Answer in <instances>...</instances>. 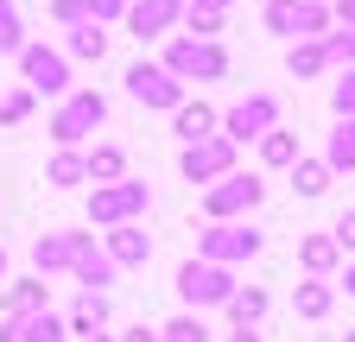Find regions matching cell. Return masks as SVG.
I'll return each instance as SVG.
<instances>
[{"label":"cell","mask_w":355,"mask_h":342,"mask_svg":"<svg viewBox=\"0 0 355 342\" xmlns=\"http://www.w3.org/2000/svg\"><path fill=\"white\" fill-rule=\"evenodd\" d=\"M146 203V184H114V190H96V203H89V216H102V222H121V216H133V209Z\"/></svg>","instance_id":"ba28073f"},{"label":"cell","mask_w":355,"mask_h":342,"mask_svg":"<svg viewBox=\"0 0 355 342\" xmlns=\"http://www.w3.org/2000/svg\"><path fill=\"white\" fill-rule=\"evenodd\" d=\"M349 64H355V32H349Z\"/></svg>","instance_id":"836d02e7"},{"label":"cell","mask_w":355,"mask_h":342,"mask_svg":"<svg viewBox=\"0 0 355 342\" xmlns=\"http://www.w3.org/2000/svg\"><path fill=\"white\" fill-rule=\"evenodd\" d=\"M114 260H121V267H140V260H153V241H146L140 228H121V235H114Z\"/></svg>","instance_id":"9a60e30c"},{"label":"cell","mask_w":355,"mask_h":342,"mask_svg":"<svg viewBox=\"0 0 355 342\" xmlns=\"http://www.w3.org/2000/svg\"><path fill=\"white\" fill-rule=\"evenodd\" d=\"M292 32H311V38L324 32V7H318V0H298V26Z\"/></svg>","instance_id":"4316f807"},{"label":"cell","mask_w":355,"mask_h":342,"mask_svg":"<svg viewBox=\"0 0 355 342\" xmlns=\"http://www.w3.org/2000/svg\"><path fill=\"white\" fill-rule=\"evenodd\" d=\"M336 253H343V247H336L330 235H311V241H304V267H311V273H330Z\"/></svg>","instance_id":"d6986e66"},{"label":"cell","mask_w":355,"mask_h":342,"mask_svg":"<svg viewBox=\"0 0 355 342\" xmlns=\"http://www.w3.org/2000/svg\"><path fill=\"white\" fill-rule=\"evenodd\" d=\"M298 26V0H273L266 7V32H292Z\"/></svg>","instance_id":"603a6c76"},{"label":"cell","mask_w":355,"mask_h":342,"mask_svg":"<svg viewBox=\"0 0 355 342\" xmlns=\"http://www.w3.org/2000/svg\"><path fill=\"white\" fill-rule=\"evenodd\" d=\"M203 253H209V260H235V253H260V235H254V228H209V235H203Z\"/></svg>","instance_id":"30bf717a"},{"label":"cell","mask_w":355,"mask_h":342,"mask_svg":"<svg viewBox=\"0 0 355 342\" xmlns=\"http://www.w3.org/2000/svg\"><path fill=\"white\" fill-rule=\"evenodd\" d=\"M38 298H44V291H38V285H32V279H26V285H19V291H13V311H32V305H38Z\"/></svg>","instance_id":"f546056e"},{"label":"cell","mask_w":355,"mask_h":342,"mask_svg":"<svg viewBox=\"0 0 355 342\" xmlns=\"http://www.w3.org/2000/svg\"><path fill=\"white\" fill-rule=\"evenodd\" d=\"M70 51H76V57H96V64H102V51H108V38H102L96 26H76V38H70Z\"/></svg>","instance_id":"44dd1931"},{"label":"cell","mask_w":355,"mask_h":342,"mask_svg":"<svg viewBox=\"0 0 355 342\" xmlns=\"http://www.w3.org/2000/svg\"><path fill=\"white\" fill-rule=\"evenodd\" d=\"M349 342H355V336H349Z\"/></svg>","instance_id":"74e56055"},{"label":"cell","mask_w":355,"mask_h":342,"mask_svg":"<svg viewBox=\"0 0 355 342\" xmlns=\"http://www.w3.org/2000/svg\"><path fill=\"white\" fill-rule=\"evenodd\" d=\"M26 108H32V96H26V89H13L7 102H0V120H7V127H13V120H26Z\"/></svg>","instance_id":"83f0119b"},{"label":"cell","mask_w":355,"mask_h":342,"mask_svg":"<svg viewBox=\"0 0 355 342\" xmlns=\"http://www.w3.org/2000/svg\"><path fill=\"white\" fill-rule=\"evenodd\" d=\"M292 184H298V197H324V190H330V165L298 159V165H292Z\"/></svg>","instance_id":"4fadbf2b"},{"label":"cell","mask_w":355,"mask_h":342,"mask_svg":"<svg viewBox=\"0 0 355 342\" xmlns=\"http://www.w3.org/2000/svg\"><path fill=\"white\" fill-rule=\"evenodd\" d=\"M298 317H330V285H298Z\"/></svg>","instance_id":"ffe728a7"},{"label":"cell","mask_w":355,"mask_h":342,"mask_svg":"<svg viewBox=\"0 0 355 342\" xmlns=\"http://www.w3.org/2000/svg\"><path fill=\"white\" fill-rule=\"evenodd\" d=\"M260 203V178H222V190L203 197L209 216H229V209H254Z\"/></svg>","instance_id":"9c48e42d"},{"label":"cell","mask_w":355,"mask_h":342,"mask_svg":"<svg viewBox=\"0 0 355 342\" xmlns=\"http://www.w3.org/2000/svg\"><path fill=\"white\" fill-rule=\"evenodd\" d=\"M273 120H279V102H273V96H248L241 108H229V120H222L229 134H222V140H229V146H241V140H266V134H273Z\"/></svg>","instance_id":"7a4b0ae2"},{"label":"cell","mask_w":355,"mask_h":342,"mask_svg":"<svg viewBox=\"0 0 355 342\" xmlns=\"http://www.w3.org/2000/svg\"><path fill=\"white\" fill-rule=\"evenodd\" d=\"M102 114H108V108H102V96H89V89H83V96H70V102H64V114H58L51 134L70 146V140H83V127H102Z\"/></svg>","instance_id":"5b68a950"},{"label":"cell","mask_w":355,"mask_h":342,"mask_svg":"<svg viewBox=\"0 0 355 342\" xmlns=\"http://www.w3.org/2000/svg\"><path fill=\"white\" fill-rule=\"evenodd\" d=\"M0 51H19V19H13V0H0Z\"/></svg>","instance_id":"484cf974"},{"label":"cell","mask_w":355,"mask_h":342,"mask_svg":"<svg viewBox=\"0 0 355 342\" xmlns=\"http://www.w3.org/2000/svg\"><path fill=\"white\" fill-rule=\"evenodd\" d=\"M178 298H184V305H229L235 279L222 267H209V260H191V267H178Z\"/></svg>","instance_id":"6da1fadb"},{"label":"cell","mask_w":355,"mask_h":342,"mask_svg":"<svg viewBox=\"0 0 355 342\" xmlns=\"http://www.w3.org/2000/svg\"><path fill=\"white\" fill-rule=\"evenodd\" d=\"M127 96L146 102V108H178V102H184V96H178V76L159 70V64H133L127 70Z\"/></svg>","instance_id":"3957f363"},{"label":"cell","mask_w":355,"mask_h":342,"mask_svg":"<svg viewBox=\"0 0 355 342\" xmlns=\"http://www.w3.org/2000/svg\"><path fill=\"white\" fill-rule=\"evenodd\" d=\"M83 342H102V336H83Z\"/></svg>","instance_id":"8d00e7d4"},{"label":"cell","mask_w":355,"mask_h":342,"mask_svg":"<svg viewBox=\"0 0 355 342\" xmlns=\"http://www.w3.org/2000/svg\"><path fill=\"white\" fill-rule=\"evenodd\" d=\"M324 70V45H298L292 51V76H318Z\"/></svg>","instance_id":"d4e9b609"},{"label":"cell","mask_w":355,"mask_h":342,"mask_svg":"<svg viewBox=\"0 0 355 342\" xmlns=\"http://www.w3.org/2000/svg\"><path fill=\"white\" fill-rule=\"evenodd\" d=\"M343 291H355V267H349V285H343Z\"/></svg>","instance_id":"e575fe53"},{"label":"cell","mask_w":355,"mask_h":342,"mask_svg":"<svg viewBox=\"0 0 355 342\" xmlns=\"http://www.w3.org/2000/svg\"><path fill=\"white\" fill-rule=\"evenodd\" d=\"M260 159H266V165H298V134H286V127H273V134L260 140Z\"/></svg>","instance_id":"5bb4252c"},{"label":"cell","mask_w":355,"mask_h":342,"mask_svg":"<svg viewBox=\"0 0 355 342\" xmlns=\"http://www.w3.org/2000/svg\"><path fill=\"white\" fill-rule=\"evenodd\" d=\"M330 241H336V247H343V253H355V209H349V216H343V222H336V235H330Z\"/></svg>","instance_id":"f1b7e54d"},{"label":"cell","mask_w":355,"mask_h":342,"mask_svg":"<svg viewBox=\"0 0 355 342\" xmlns=\"http://www.w3.org/2000/svg\"><path fill=\"white\" fill-rule=\"evenodd\" d=\"M171 19H178V0H140V7H133V32L140 38H159Z\"/></svg>","instance_id":"8fae6325"},{"label":"cell","mask_w":355,"mask_h":342,"mask_svg":"<svg viewBox=\"0 0 355 342\" xmlns=\"http://www.w3.org/2000/svg\"><path fill=\"white\" fill-rule=\"evenodd\" d=\"M0 273H7V253H0Z\"/></svg>","instance_id":"d590c367"},{"label":"cell","mask_w":355,"mask_h":342,"mask_svg":"<svg viewBox=\"0 0 355 342\" xmlns=\"http://www.w3.org/2000/svg\"><path fill=\"white\" fill-rule=\"evenodd\" d=\"M121 165H127V159H121L114 146H96V152L83 159V171H89V178H102V184H121Z\"/></svg>","instance_id":"2e32d148"},{"label":"cell","mask_w":355,"mask_h":342,"mask_svg":"<svg viewBox=\"0 0 355 342\" xmlns=\"http://www.w3.org/2000/svg\"><path fill=\"white\" fill-rule=\"evenodd\" d=\"M330 102H336V114H343V120H355V70H343V76H336Z\"/></svg>","instance_id":"7402d4cb"},{"label":"cell","mask_w":355,"mask_h":342,"mask_svg":"<svg viewBox=\"0 0 355 342\" xmlns=\"http://www.w3.org/2000/svg\"><path fill=\"white\" fill-rule=\"evenodd\" d=\"M229 159H235V146H229V140H197V146L184 152V178H191V184H203V178H216V171H229Z\"/></svg>","instance_id":"52a82bcc"},{"label":"cell","mask_w":355,"mask_h":342,"mask_svg":"<svg viewBox=\"0 0 355 342\" xmlns=\"http://www.w3.org/2000/svg\"><path fill=\"white\" fill-rule=\"evenodd\" d=\"M235 342H260V330H235Z\"/></svg>","instance_id":"d6a6232c"},{"label":"cell","mask_w":355,"mask_h":342,"mask_svg":"<svg viewBox=\"0 0 355 342\" xmlns=\"http://www.w3.org/2000/svg\"><path fill=\"white\" fill-rule=\"evenodd\" d=\"M229 311H235L241 330H254V323L266 317V291H235V298H229Z\"/></svg>","instance_id":"ac0fdd59"},{"label":"cell","mask_w":355,"mask_h":342,"mask_svg":"<svg viewBox=\"0 0 355 342\" xmlns=\"http://www.w3.org/2000/svg\"><path fill=\"white\" fill-rule=\"evenodd\" d=\"M76 178H89L83 159H76V152H58V159H51V184H76Z\"/></svg>","instance_id":"cb8c5ba5"},{"label":"cell","mask_w":355,"mask_h":342,"mask_svg":"<svg viewBox=\"0 0 355 342\" xmlns=\"http://www.w3.org/2000/svg\"><path fill=\"white\" fill-rule=\"evenodd\" d=\"M222 70H229V57L216 45H197V38L171 45V76H222Z\"/></svg>","instance_id":"8992f818"},{"label":"cell","mask_w":355,"mask_h":342,"mask_svg":"<svg viewBox=\"0 0 355 342\" xmlns=\"http://www.w3.org/2000/svg\"><path fill=\"white\" fill-rule=\"evenodd\" d=\"M191 32H197V38H216V13H197V7H191Z\"/></svg>","instance_id":"4dcf8cb0"},{"label":"cell","mask_w":355,"mask_h":342,"mask_svg":"<svg viewBox=\"0 0 355 342\" xmlns=\"http://www.w3.org/2000/svg\"><path fill=\"white\" fill-rule=\"evenodd\" d=\"M355 165V120H336L330 134V171H349Z\"/></svg>","instance_id":"e0dca14e"},{"label":"cell","mask_w":355,"mask_h":342,"mask_svg":"<svg viewBox=\"0 0 355 342\" xmlns=\"http://www.w3.org/2000/svg\"><path fill=\"white\" fill-rule=\"evenodd\" d=\"M209 127H216V108H203V102H178V134H184L191 146L209 140Z\"/></svg>","instance_id":"7c38bea8"},{"label":"cell","mask_w":355,"mask_h":342,"mask_svg":"<svg viewBox=\"0 0 355 342\" xmlns=\"http://www.w3.org/2000/svg\"><path fill=\"white\" fill-rule=\"evenodd\" d=\"M19 64H26V82L38 96H64L70 89V64L58 51H44V45H19Z\"/></svg>","instance_id":"277c9868"},{"label":"cell","mask_w":355,"mask_h":342,"mask_svg":"<svg viewBox=\"0 0 355 342\" xmlns=\"http://www.w3.org/2000/svg\"><path fill=\"white\" fill-rule=\"evenodd\" d=\"M127 342H159V336L153 330H127Z\"/></svg>","instance_id":"1f68e13d"}]
</instances>
